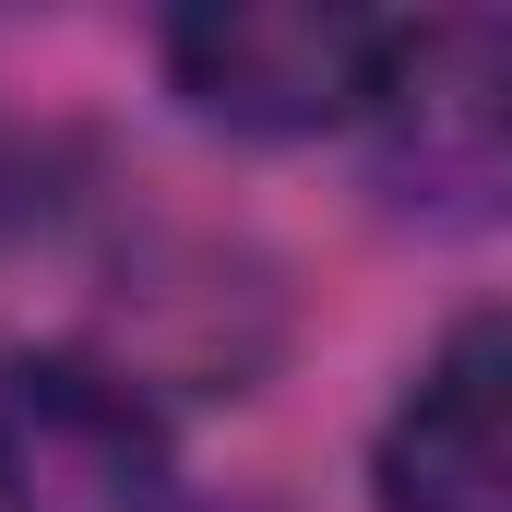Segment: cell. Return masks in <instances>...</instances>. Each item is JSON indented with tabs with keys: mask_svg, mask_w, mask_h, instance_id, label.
Returning a JSON list of instances; mask_svg holds the SVG:
<instances>
[{
	"mask_svg": "<svg viewBox=\"0 0 512 512\" xmlns=\"http://www.w3.org/2000/svg\"><path fill=\"white\" fill-rule=\"evenodd\" d=\"M179 441L84 346H0V512H167Z\"/></svg>",
	"mask_w": 512,
	"mask_h": 512,
	"instance_id": "obj_1",
	"label": "cell"
},
{
	"mask_svg": "<svg viewBox=\"0 0 512 512\" xmlns=\"http://www.w3.org/2000/svg\"><path fill=\"white\" fill-rule=\"evenodd\" d=\"M382 48H393V24L334 12V0H203V12L167 24L179 96L203 120H227V131H262V143L370 120Z\"/></svg>",
	"mask_w": 512,
	"mask_h": 512,
	"instance_id": "obj_2",
	"label": "cell"
},
{
	"mask_svg": "<svg viewBox=\"0 0 512 512\" xmlns=\"http://www.w3.org/2000/svg\"><path fill=\"white\" fill-rule=\"evenodd\" d=\"M370 120H382V179L417 215H441V227L501 215V179H512V36L489 12L393 24Z\"/></svg>",
	"mask_w": 512,
	"mask_h": 512,
	"instance_id": "obj_3",
	"label": "cell"
},
{
	"mask_svg": "<svg viewBox=\"0 0 512 512\" xmlns=\"http://www.w3.org/2000/svg\"><path fill=\"white\" fill-rule=\"evenodd\" d=\"M512 322L465 310L441 334V358L405 382L370 453V501L382 512H512Z\"/></svg>",
	"mask_w": 512,
	"mask_h": 512,
	"instance_id": "obj_4",
	"label": "cell"
}]
</instances>
